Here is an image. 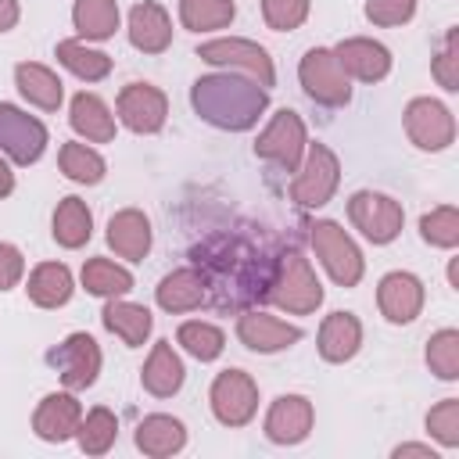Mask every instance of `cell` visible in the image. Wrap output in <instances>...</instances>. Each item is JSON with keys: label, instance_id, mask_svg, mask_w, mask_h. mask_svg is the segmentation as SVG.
<instances>
[{"label": "cell", "instance_id": "obj_1", "mask_svg": "<svg viewBox=\"0 0 459 459\" xmlns=\"http://www.w3.org/2000/svg\"><path fill=\"white\" fill-rule=\"evenodd\" d=\"M276 258L280 255H273L244 233H215L194 247V262L208 287V301L219 312H244L255 301H265Z\"/></svg>", "mask_w": 459, "mask_h": 459}, {"label": "cell", "instance_id": "obj_2", "mask_svg": "<svg viewBox=\"0 0 459 459\" xmlns=\"http://www.w3.org/2000/svg\"><path fill=\"white\" fill-rule=\"evenodd\" d=\"M190 104L208 126L226 133H244L269 108V90H262L255 79L215 72V75H201L190 86Z\"/></svg>", "mask_w": 459, "mask_h": 459}, {"label": "cell", "instance_id": "obj_3", "mask_svg": "<svg viewBox=\"0 0 459 459\" xmlns=\"http://www.w3.org/2000/svg\"><path fill=\"white\" fill-rule=\"evenodd\" d=\"M265 301L290 312V316H308L323 305V287L308 265L305 255L298 251H287L276 258V273L269 280V290H265Z\"/></svg>", "mask_w": 459, "mask_h": 459}, {"label": "cell", "instance_id": "obj_4", "mask_svg": "<svg viewBox=\"0 0 459 459\" xmlns=\"http://www.w3.org/2000/svg\"><path fill=\"white\" fill-rule=\"evenodd\" d=\"M341 183V161L326 143H308L305 161L294 172L290 183V201L298 208H323Z\"/></svg>", "mask_w": 459, "mask_h": 459}, {"label": "cell", "instance_id": "obj_5", "mask_svg": "<svg viewBox=\"0 0 459 459\" xmlns=\"http://www.w3.org/2000/svg\"><path fill=\"white\" fill-rule=\"evenodd\" d=\"M305 147H308V136H305V122L298 111L290 108H280L269 126L258 133L255 140V154L269 165H276L280 172H298L301 158H305Z\"/></svg>", "mask_w": 459, "mask_h": 459}, {"label": "cell", "instance_id": "obj_6", "mask_svg": "<svg viewBox=\"0 0 459 459\" xmlns=\"http://www.w3.org/2000/svg\"><path fill=\"white\" fill-rule=\"evenodd\" d=\"M197 57L208 65H219L226 72H244L247 79H255L262 90H269L276 82L273 72V57L265 54V47L240 39V36H222V39H208L197 47Z\"/></svg>", "mask_w": 459, "mask_h": 459}, {"label": "cell", "instance_id": "obj_7", "mask_svg": "<svg viewBox=\"0 0 459 459\" xmlns=\"http://www.w3.org/2000/svg\"><path fill=\"white\" fill-rule=\"evenodd\" d=\"M308 230H312L316 258L323 262V269L330 273V280L337 287H355L362 280V251L355 247V240L333 219H319Z\"/></svg>", "mask_w": 459, "mask_h": 459}, {"label": "cell", "instance_id": "obj_8", "mask_svg": "<svg viewBox=\"0 0 459 459\" xmlns=\"http://www.w3.org/2000/svg\"><path fill=\"white\" fill-rule=\"evenodd\" d=\"M298 79H301L305 93L323 108H344L351 100V82H348L344 68L337 65L333 50H326V47L305 50V57L298 65Z\"/></svg>", "mask_w": 459, "mask_h": 459}, {"label": "cell", "instance_id": "obj_9", "mask_svg": "<svg viewBox=\"0 0 459 459\" xmlns=\"http://www.w3.org/2000/svg\"><path fill=\"white\" fill-rule=\"evenodd\" d=\"M348 219L351 226L373 240V244H391L398 233H402V222H405V212L394 197L387 194H377V190H359L351 194L348 201Z\"/></svg>", "mask_w": 459, "mask_h": 459}, {"label": "cell", "instance_id": "obj_10", "mask_svg": "<svg viewBox=\"0 0 459 459\" xmlns=\"http://www.w3.org/2000/svg\"><path fill=\"white\" fill-rule=\"evenodd\" d=\"M208 402L222 427H244L258 412V384L244 369H222L212 380Z\"/></svg>", "mask_w": 459, "mask_h": 459}, {"label": "cell", "instance_id": "obj_11", "mask_svg": "<svg viewBox=\"0 0 459 459\" xmlns=\"http://www.w3.org/2000/svg\"><path fill=\"white\" fill-rule=\"evenodd\" d=\"M47 362L57 369L61 384L68 391H86L97 384V373H100V348L90 333H68L57 348L47 351Z\"/></svg>", "mask_w": 459, "mask_h": 459}, {"label": "cell", "instance_id": "obj_12", "mask_svg": "<svg viewBox=\"0 0 459 459\" xmlns=\"http://www.w3.org/2000/svg\"><path fill=\"white\" fill-rule=\"evenodd\" d=\"M0 151L14 165H32L47 151V126L14 104H0Z\"/></svg>", "mask_w": 459, "mask_h": 459}, {"label": "cell", "instance_id": "obj_13", "mask_svg": "<svg viewBox=\"0 0 459 459\" xmlns=\"http://www.w3.org/2000/svg\"><path fill=\"white\" fill-rule=\"evenodd\" d=\"M405 133L420 151H445L455 140V118L441 100L412 97L405 104Z\"/></svg>", "mask_w": 459, "mask_h": 459}, {"label": "cell", "instance_id": "obj_14", "mask_svg": "<svg viewBox=\"0 0 459 459\" xmlns=\"http://www.w3.org/2000/svg\"><path fill=\"white\" fill-rule=\"evenodd\" d=\"M118 118H122L126 129H133L140 136H151L169 118V97L151 82H129L118 93Z\"/></svg>", "mask_w": 459, "mask_h": 459}, {"label": "cell", "instance_id": "obj_15", "mask_svg": "<svg viewBox=\"0 0 459 459\" xmlns=\"http://www.w3.org/2000/svg\"><path fill=\"white\" fill-rule=\"evenodd\" d=\"M237 337L244 348L258 351V355H273V351H283L290 344L301 341V326H290L262 308H244L240 319H237Z\"/></svg>", "mask_w": 459, "mask_h": 459}, {"label": "cell", "instance_id": "obj_16", "mask_svg": "<svg viewBox=\"0 0 459 459\" xmlns=\"http://www.w3.org/2000/svg\"><path fill=\"white\" fill-rule=\"evenodd\" d=\"M333 57L344 68V75L359 79V82H380L391 72V50L384 43H377V39H366V36L341 39L333 47Z\"/></svg>", "mask_w": 459, "mask_h": 459}, {"label": "cell", "instance_id": "obj_17", "mask_svg": "<svg viewBox=\"0 0 459 459\" xmlns=\"http://www.w3.org/2000/svg\"><path fill=\"white\" fill-rule=\"evenodd\" d=\"M312 402L305 394H280L265 412V437L273 445H298L312 430Z\"/></svg>", "mask_w": 459, "mask_h": 459}, {"label": "cell", "instance_id": "obj_18", "mask_svg": "<svg viewBox=\"0 0 459 459\" xmlns=\"http://www.w3.org/2000/svg\"><path fill=\"white\" fill-rule=\"evenodd\" d=\"M79 420H82L79 398L72 391H50V394H43V402L32 412V430L43 441H68V437H75Z\"/></svg>", "mask_w": 459, "mask_h": 459}, {"label": "cell", "instance_id": "obj_19", "mask_svg": "<svg viewBox=\"0 0 459 459\" xmlns=\"http://www.w3.org/2000/svg\"><path fill=\"white\" fill-rule=\"evenodd\" d=\"M377 305L387 323H412L423 308V283L412 273H387L377 287Z\"/></svg>", "mask_w": 459, "mask_h": 459}, {"label": "cell", "instance_id": "obj_20", "mask_svg": "<svg viewBox=\"0 0 459 459\" xmlns=\"http://www.w3.org/2000/svg\"><path fill=\"white\" fill-rule=\"evenodd\" d=\"M108 247L118 258L143 262L151 251V222L140 208H122L108 219Z\"/></svg>", "mask_w": 459, "mask_h": 459}, {"label": "cell", "instance_id": "obj_21", "mask_svg": "<svg viewBox=\"0 0 459 459\" xmlns=\"http://www.w3.org/2000/svg\"><path fill=\"white\" fill-rule=\"evenodd\" d=\"M129 43L143 54H161L172 43V22L169 11L154 0H140L129 11Z\"/></svg>", "mask_w": 459, "mask_h": 459}, {"label": "cell", "instance_id": "obj_22", "mask_svg": "<svg viewBox=\"0 0 459 459\" xmlns=\"http://www.w3.org/2000/svg\"><path fill=\"white\" fill-rule=\"evenodd\" d=\"M140 380H143V391H151L154 398H172L183 380H186V369H183V359L176 355L172 341H158L140 369Z\"/></svg>", "mask_w": 459, "mask_h": 459}, {"label": "cell", "instance_id": "obj_23", "mask_svg": "<svg viewBox=\"0 0 459 459\" xmlns=\"http://www.w3.org/2000/svg\"><path fill=\"white\" fill-rule=\"evenodd\" d=\"M362 344V323L351 312H330L319 323L316 333V348L326 362H348Z\"/></svg>", "mask_w": 459, "mask_h": 459}, {"label": "cell", "instance_id": "obj_24", "mask_svg": "<svg viewBox=\"0 0 459 459\" xmlns=\"http://www.w3.org/2000/svg\"><path fill=\"white\" fill-rule=\"evenodd\" d=\"M183 445H186V427L176 416L151 412L136 423V448L151 459H169V455L183 452Z\"/></svg>", "mask_w": 459, "mask_h": 459}, {"label": "cell", "instance_id": "obj_25", "mask_svg": "<svg viewBox=\"0 0 459 459\" xmlns=\"http://www.w3.org/2000/svg\"><path fill=\"white\" fill-rule=\"evenodd\" d=\"M68 122L79 136H86V143H111L115 140V118L108 111V104L97 93H75L72 97V111Z\"/></svg>", "mask_w": 459, "mask_h": 459}, {"label": "cell", "instance_id": "obj_26", "mask_svg": "<svg viewBox=\"0 0 459 459\" xmlns=\"http://www.w3.org/2000/svg\"><path fill=\"white\" fill-rule=\"evenodd\" d=\"M154 298H158V305L165 312H194V308H201L208 301V287H204L197 269H172L158 283Z\"/></svg>", "mask_w": 459, "mask_h": 459}, {"label": "cell", "instance_id": "obj_27", "mask_svg": "<svg viewBox=\"0 0 459 459\" xmlns=\"http://www.w3.org/2000/svg\"><path fill=\"white\" fill-rule=\"evenodd\" d=\"M14 86H18V93H22L29 104H36V108H43V111H57V108H61L65 90H61V79H57L47 65L22 61V65L14 68Z\"/></svg>", "mask_w": 459, "mask_h": 459}, {"label": "cell", "instance_id": "obj_28", "mask_svg": "<svg viewBox=\"0 0 459 459\" xmlns=\"http://www.w3.org/2000/svg\"><path fill=\"white\" fill-rule=\"evenodd\" d=\"M100 319H104V326H108L115 337H122L129 348H140V344L151 337V326H154V319H151V312H147L143 305H133V301H122V298H108Z\"/></svg>", "mask_w": 459, "mask_h": 459}, {"label": "cell", "instance_id": "obj_29", "mask_svg": "<svg viewBox=\"0 0 459 459\" xmlns=\"http://www.w3.org/2000/svg\"><path fill=\"white\" fill-rule=\"evenodd\" d=\"M25 290H29V301L32 305H39V308H61L72 298V273L61 262H39L29 273Z\"/></svg>", "mask_w": 459, "mask_h": 459}, {"label": "cell", "instance_id": "obj_30", "mask_svg": "<svg viewBox=\"0 0 459 459\" xmlns=\"http://www.w3.org/2000/svg\"><path fill=\"white\" fill-rule=\"evenodd\" d=\"M93 237V215L82 197H61L54 208V240L68 251L82 247Z\"/></svg>", "mask_w": 459, "mask_h": 459}, {"label": "cell", "instance_id": "obj_31", "mask_svg": "<svg viewBox=\"0 0 459 459\" xmlns=\"http://www.w3.org/2000/svg\"><path fill=\"white\" fill-rule=\"evenodd\" d=\"M72 22L82 39H111L118 29V4L115 0H75Z\"/></svg>", "mask_w": 459, "mask_h": 459}, {"label": "cell", "instance_id": "obj_32", "mask_svg": "<svg viewBox=\"0 0 459 459\" xmlns=\"http://www.w3.org/2000/svg\"><path fill=\"white\" fill-rule=\"evenodd\" d=\"M57 61L82 82H100L111 72V57L104 50L86 47L82 39H61L57 43Z\"/></svg>", "mask_w": 459, "mask_h": 459}, {"label": "cell", "instance_id": "obj_33", "mask_svg": "<svg viewBox=\"0 0 459 459\" xmlns=\"http://www.w3.org/2000/svg\"><path fill=\"white\" fill-rule=\"evenodd\" d=\"M57 165H61V172H65L72 183H82V186L100 183L104 172H108L104 158H100L93 147H86V143H61Z\"/></svg>", "mask_w": 459, "mask_h": 459}, {"label": "cell", "instance_id": "obj_34", "mask_svg": "<svg viewBox=\"0 0 459 459\" xmlns=\"http://www.w3.org/2000/svg\"><path fill=\"white\" fill-rule=\"evenodd\" d=\"M82 287L97 298H122L126 290H133V276L111 258H90L82 265Z\"/></svg>", "mask_w": 459, "mask_h": 459}, {"label": "cell", "instance_id": "obj_35", "mask_svg": "<svg viewBox=\"0 0 459 459\" xmlns=\"http://www.w3.org/2000/svg\"><path fill=\"white\" fill-rule=\"evenodd\" d=\"M75 437H79V448H82L86 455H104V452L115 445V437H118V420H115V412L104 409V405L90 409V412L79 420Z\"/></svg>", "mask_w": 459, "mask_h": 459}, {"label": "cell", "instance_id": "obj_36", "mask_svg": "<svg viewBox=\"0 0 459 459\" xmlns=\"http://www.w3.org/2000/svg\"><path fill=\"white\" fill-rule=\"evenodd\" d=\"M233 14H237L233 0H179V22L190 32L226 29L233 22Z\"/></svg>", "mask_w": 459, "mask_h": 459}, {"label": "cell", "instance_id": "obj_37", "mask_svg": "<svg viewBox=\"0 0 459 459\" xmlns=\"http://www.w3.org/2000/svg\"><path fill=\"white\" fill-rule=\"evenodd\" d=\"M176 341L183 344L186 355H194L197 362H212L222 355L226 348V333L215 326V323H204V319H190L176 330Z\"/></svg>", "mask_w": 459, "mask_h": 459}, {"label": "cell", "instance_id": "obj_38", "mask_svg": "<svg viewBox=\"0 0 459 459\" xmlns=\"http://www.w3.org/2000/svg\"><path fill=\"white\" fill-rule=\"evenodd\" d=\"M427 366L441 380H459V330H437L427 341Z\"/></svg>", "mask_w": 459, "mask_h": 459}, {"label": "cell", "instance_id": "obj_39", "mask_svg": "<svg viewBox=\"0 0 459 459\" xmlns=\"http://www.w3.org/2000/svg\"><path fill=\"white\" fill-rule=\"evenodd\" d=\"M420 237L430 247H455L459 244V212L452 204H441L420 219Z\"/></svg>", "mask_w": 459, "mask_h": 459}, {"label": "cell", "instance_id": "obj_40", "mask_svg": "<svg viewBox=\"0 0 459 459\" xmlns=\"http://www.w3.org/2000/svg\"><path fill=\"white\" fill-rule=\"evenodd\" d=\"M427 430L445 445L455 448L459 445V398H445L427 412Z\"/></svg>", "mask_w": 459, "mask_h": 459}, {"label": "cell", "instance_id": "obj_41", "mask_svg": "<svg viewBox=\"0 0 459 459\" xmlns=\"http://www.w3.org/2000/svg\"><path fill=\"white\" fill-rule=\"evenodd\" d=\"M262 18L273 32H290L308 18V0H262Z\"/></svg>", "mask_w": 459, "mask_h": 459}, {"label": "cell", "instance_id": "obj_42", "mask_svg": "<svg viewBox=\"0 0 459 459\" xmlns=\"http://www.w3.org/2000/svg\"><path fill=\"white\" fill-rule=\"evenodd\" d=\"M430 72H434V79H437L448 93L459 90V32H455V29L445 32V43H441V50H437Z\"/></svg>", "mask_w": 459, "mask_h": 459}, {"label": "cell", "instance_id": "obj_43", "mask_svg": "<svg viewBox=\"0 0 459 459\" xmlns=\"http://www.w3.org/2000/svg\"><path fill=\"white\" fill-rule=\"evenodd\" d=\"M416 14V0H366V18L373 25H405Z\"/></svg>", "mask_w": 459, "mask_h": 459}, {"label": "cell", "instance_id": "obj_44", "mask_svg": "<svg viewBox=\"0 0 459 459\" xmlns=\"http://www.w3.org/2000/svg\"><path fill=\"white\" fill-rule=\"evenodd\" d=\"M25 273V258L14 244H0V290H11Z\"/></svg>", "mask_w": 459, "mask_h": 459}, {"label": "cell", "instance_id": "obj_45", "mask_svg": "<svg viewBox=\"0 0 459 459\" xmlns=\"http://www.w3.org/2000/svg\"><path fill=\"white\" fill-rule=\"evenodd\" d=\"M18 25V0H0V32Z\"/></svg>", "mask_w": 459, "mask_h": 459}, {"label": "cell", "instance_id": "obj_46", "mask_svg": "<svg viewBox=\"0 0 459 459\" xmlns=\"http://www.w3.org/2000/svg\"><path fill=\"white\" fill-rule=\"evenodd\" d=\"M402 455H423V459H437V452H434V448H427V445H398V448H394V459H402Z\"/></svg>", "mask_w": 459, "mask_h": 459}, {"label": "cell", "instance_id": "obj_47", "mask_svg": "<svg viewBox=\"0 0 459 459\" xmlns=\"http://www.w3.org/2000/svg\"><path fill=\"white\" fill-rule=\"evenodd\" d=\"M14 190V172H11V165L0 158V197H7Z\"/></svg>", "mask_w": 459, "mask_h": 459}]
</instances>
